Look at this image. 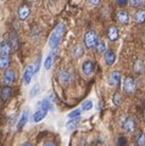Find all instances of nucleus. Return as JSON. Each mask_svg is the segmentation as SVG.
I'll list each match as a JSON object with an SVG mask.
<instances>
[{
    "mask_svg": "<svg viewBox=\"0 0 145 146\" xmlns=\"http://www.w3.org/2000/svg\"><path fill=\"white\" fill-rule=\"evenodd\" d=\"M10 58L9 57H4L0 56V70H7L9 66H10Z\"/></svg>",
    "mask_w": 145,
    "mask_h": 146,
    "instance_id": "23",
    "label": "nucleus"
},
{
    "mask_svg": "<svg viewBox=\"0 0 145 146\" xmlns=\"http://www.w3.org/2000/svg\"><path fill=\"white\" fill-rule=\"evenodd\" d=\"M99 36L96 34L95 31H88L85 32V34L83 36V43H84V46L87 49H93L96 46V44L99 42Z\"/></svg>",
    "mask_w": 145,
    "mask_h": 146,
    "instance_id": "2",
    "label": "nucleus"
},
{
    "mask_svg": "<svg viewBox=\"0 0 145 146\" xmlns=\"http://www.w3.org/2000/svg\"><path fill=\"white\" fill-rule=\"evenodd\" d=\"M79 119H80V117H78V118H74V119H70L69 122H67V124H66V129L69 130V131H72V130H74L76 128L78 127Z\"/></svg>",
    "mask_w": 145,
    "mask_h": 146,
    "instance_id": "21",
    "label": "nucleus"
},
{
    "mask_svg": "<svg viewBox=\"0 0 145 146\" xmlns=\"http://www.w3.org/2000/svg\"><path fill=\"white\" fill-rule=\"evenodd\" d=\"M144 121H145V111H144Z\"/></svg>",
    "mask_w": 145,
    "mask_h": 146,
    "instance_id": "40",
    "label": "nucleus"
},
{
    "mask_svg": "<svg viewBox=\"0 0 145 146\" xmlns=\"http://www.w3.org/2000/svg\"><path fill=\"white\" fill-rule=\"evenodd\" d=\"M15 79H16V73H15V71L11 70V68H7V70H5V73H4V76H3L4 84L11 86L13 84V82H15Z\"/></svg>",
    "mask_w": 145,
    "mask_h": 146,
    "instance_id": "5",
    "label": "nucleus"
},
{
    "mask_svg": "<svg viewBox=\"0 0 145 146\" xmlns=\"http://www.w3.org/2000/svg\"><path fill=\"white\" fill-rule=\"evenodd\" d=\"M43 146H56V144L54 141H45Z\"/></svg>",
    "mask_w": 145,
    "mask_h": 146,
    "instance_id": "36",
    "label": "nucleus"
},
{
    "mask_svg": "<svg viewBox=\"0 0 145 146\" xmlns=\"http://www.w3.org/2000/svg\"><path fill=\"white\" fill-rule=\"evenodd\" d=\"M53 58H54V52H51V54L47 57V60H45V62H44V68H45V70H50V68H51Z\"/></svg>",
    "mask_w": 145,
    "mask_h": 146,
    "instance_id": "25",
    "label": "nucleus"
},
{
    "mask_svg": "<svg viewBox=\"0 0 145 146\" xmlns=\"http://www.w3.org/2000/svg\"><path fill=\"white\" fill-rule=\"evenodd\" d=\"M96 51L99 52V54H105L107 50H106V45H105V43L104 42H101V40H99L98 42V44H96Z\"/></svg>",
    "mask_w": 145,
    "mask_h": 146,
    "instance_id": "24",
    "label": "nucleus"
},
{
    "mask_svg": "<svg viewBox=\"0 0 145 146\" xmlns=\"http://www.w3.org/2000/svg\"><path fill=\"white\" fill-rule=\"evenodd\" d=\"M11 51H12V48H11V45L6 42V40H4V42L0 43V56L9 57L10 56V54H11Z\"/></svg>",
    "mask_w": 145,
    "mask_h": 146,
    "instance_id": "11",
    "label": "nucleus"
},
{
    "mask_svg": "<svg viewBox=\"0 0 145 146\" xmlns=\"http://www.w3.org/2000/svg\"><path fill=\"white\" fill-rule=\"evenodd\" d=\"M72 55H73L74 58H80L84 55V49L82 45H76V46L73 48V50H72Z\"/></svg>",
    "mask_w": 145,
    "mask_h": 146,
    "instance_id": "20",
    "label": "nucleus"
},
{
    "mask_svg": "<svg viewBox=\"0 0 145 146\" xmlns=\"http://www.w3.org/2000/svg\"><path fill=\"white\" fill-rule=\"evenodd\" d=\"M40 63H42V55L39 54V56L37 58V61L33 63V68H34V73H37L39 71V67H40Z\"/></svg>",
    "mask_w": 145,
    "mask_h": 146,
    "instance_id": "31",
    "label": "nucleus"
},
{
    "mask_svg": "<svg viewBox=\"0 0 145 146\" xmlns=\"http://www.w3.org/2000/svg\"><path fill=\"white\" fill-rule=\"evenodd\" d=\"M121 73L118 71H112L110 74L107 76V84L111 86V88H118L121 84Z\"/></svg>",
    "mask_w": 145,
    "mask_h": 146,
    "instance_id": "3",
    "label": "nucleus"
},
{
    "mask_svg": "<svg viewBox=\"0 0 145 146\" xmlns=\"http://www.w3.org/2000/svg\"><path fill=\"white\" fill-rule=\"evenodd\" d=\"M130 146H135V145H130Z\"/></svg>",
    "mask_w": 145,
    "mask_h": 146,
    "instance_id": "41",
    "label": "nucleus"
},
{
    "mask_svg": "<svg viewBox=\"0 0 145 146\" xmlns=\"http://www.w3.org/2000/svg\"><path fill=\"white\" fill-rule=\"evenodd\" d=\"M93 108V101L92 100H85L82 104V110L83 111H89V110Z\"/></svg>",
    "mask_w": 145,
    "mask_h": 146,
    "instance_id": "28",
    "label": "nucleus"
},
{
    "mask_svg": "<svg viewBox=\"0 0 145 146\" xmlns=\"http://www.w3.org/2000/svg\"><path fill=\"white\" fill-rule=\"evenodd\" d=\"M29 1H32V3H34V1H38V0H29Z\"/></svg>",
    "mask_w": 145,
    "mask_h": 146,
    "instance_id": "39",
    "label": "nucleus"
},
{
    "mask_svg": "<svg viewBox=\"0 0 145 146\" xmlns=\"http://www.w3.org/2000/svg\"><path fill=\"white\" fill-rule=\"evenodd\" d=\"M28 118H29V111H28V110H25V111L22 112L21 117H20L19 123H17V129L21 130L22 128H23L27 124V122H28Z\"/></svg>",
    "mask_w": 145,
    "mask_h": 146,
    "instance_id": "16",
    "label": "nucleus"
},
{
    "mask_svg": "<svg viewBox=\"0 0 145 146\" xmlns=\"http://www.w3.org/2000/svg\"><path fill=\"white\" fill-rule=\"evenodd\" d=\"M65 31H66L65 25H63V23H59V25L55 27V29L53 31V33L50 34V36H49L48 44H49V48H50L51 52L55 51L56 48L59 46V44H60L63 34H65Z\"/></svg>",
    "mask_w": 145,
    "mask_h": 146,
    "instance_id": "1",
    "label": "nucleus"
},
{
    "mask_svg": "<svg viewBox=\"0 0 145 146\" xmlns=\"http://www.w3.org/2000/svg\"><path fill=\"white\" fill-rule=\"evenodd\" d=\"M114 104L117 105V106L121 104V95H120V93H116L114 95Z\"/></svg>",
    "mask_w": 145,
    "mask_h": 146,
    "instance_id": "34",
    "label": "nucleus"
},
{
    "mask_svg": "<svg viewBox=\"0 0 145 146\" xmlns=\"http://www.w3.org/2000/svg\"><path fill=\"white\" fill-rule=\"evenodd\" d=\"M21 146H33V145H32V144L29 143V141H26V143H23Z\"/></svg>",
    "mask_w": 145,
    "mask_h": 146,
    "instance_id": "38",
    "label": "nucleus"
},
{
    "mask_svg": "<svg viewBox=\"0 0 145 146\" xmlns=\"http://www.w3.org/2000/svg\"><path fill=\"white\" fill-rule=\"evenodd\" d=\"M47 113H48L47 110H44V108H42V107H39V108H38V111L33 115V118H32V119H33V122L38 123V122L43 121L44 118L47 117Z\"/></svg>",
    "mask_w": 145,
    "mask_h": 146,
    "instance_id": "17",
    "label": "nucleus"
},
{
    "mask_svg": "<svg viewBox=\"0 0 145 146\" xmlns=\"http://www.w3.org/2000/svg\"><path fill=\"white\" fill-rule=\"evenodd\" d=\"M9 44L11 45L12 50H17L20 46V39H19V35H17L15 32H11L10 34H9Z\"/></svg>",
    "mask_w": 145,
    "mask_h": 146,
    "instance_id": "13",
    "label": "nucleus"
},
{
    "mask_svg": "<svg viewBox=\"0 0 145 146\" xmlns=\"http://www.w3.org/2000/svg\"><path fill=\"white\" fill-rule=\"evenodd\" d=\"M59 79H60L62 85H69L72 80V76L67 70H61L59 72Z\"/></svg>",
    "mask_w": 145,
    "mask_h": 146,
    "instance_id": "10",
    "label": "nucleus"
},
{
    "mask_svg": "<svg viewBox=\"0 0 145 146\" xmlns=\"http://www.w3.org/2000/svg\"><path fill=\"white\" fill-rule=\"evenodd\" d=\"M39 91H40V85H38V84H35L33 88H32V90H31V98H34L37 94H39Z\"/></svg>",
    "mask_w": 145,
    "mask_h": 146,
    "instance_id": "33",
    "label": "nucleus"
},
{
    "mask_svg": "<svg viewBox=\"0 0 145 146\" xmlns=\"http://www.w3.org/2000/svg\"><path fill=\"white\" fill-rule=\"evenodd\" d=\"M80 112H82V110H73L72 112L69 113V119H74V118H78L80 117Z\"/></svg>",
    "mask_w": 145,
    "mask_h": 146,
    "instance_id": "29",
    "label": "nucleus"
},
{
    "mask_svg": "<svg viewBox=\"0 0 145 146\" xmlns=\"http://www.w3.org/2000/svg\"><path fill=\"white\" fill-rule=\"evenodd\" d=\"M123 90L126 94H132L135 90V82L132 77H126L123 80Z\"/></svg>",
    "mask_w": 145,
    "mask_h": 146,
    "instance_id": "7",
    "label": "nucleus"
},
{
    "mask_svg": "<svg viewBox=\"0 0 145 146\" xmlns=\"http://www.w3.org/2000/svg\"><path fill=\"white\" fill-rule=\"evenodd\" d=\"M120 36V32H118V28L115 26H111L110 28L107 29V38L110 42H116Z\"/></svg>",
    "mask_w": 145,
    "mask_h": 146,
    "instance_id": "15",
    "label": "nucleus"
},
{
    "mask_svg": "<svg viewBox=\"0 0 145 146\" xmlns=\"http://www.w3.org/2000/svg\"><path fill=\"white\" fill-rule=\"evenodd\" d=\"M80 68H82L83 76L89 77V76H92V74H93V72H94V68H95V67H94V63L90 61V60H85V61L82 63Z\"/></svg>",
    "mask_w": 145,
    "mask_h": 146,
    "instance_id": "9",
    "label": "nucleus"
},
{
    "mask_svg": "<svg viewBox=\"0 0 145 146\" xmlns=\"http://www.w3.org/2000/svg\"><path fill=\"white\" fill-rule=\"evenodd\" d=\"M127 3H128V0H117V4H118V5H121V6L126 5Z\"/></svg>",
    "mask_w": 145,
    "mask_h": 146,
    "instance_id": "37",
    "label": "nucleus"
},
{
    "mask_svg": "<svg viewBox=\"0 0 145 146\" xmlns=\"http://www.w3.org/2000/svg\"><path fill=\"white\" fill-rule=\"evenodd\" d=\"M122 128H123V130L127 131V133H133L135 130V128H137V122H135L134 117L132 116L127 117L123 121V123H122Z\"/></svg>",
    "mask_w": 145,
    "mask_h": 146,
    "instance_id": "4",
    "label": "nucleus"
},
{
    "mask_svg": "<svg viewBox=\"0 0 145 146\" xmlns=\"http://www.w3.org/2000/svg\"><path fill=\"white\" fill-rule=\"evenodd\" d=\"M116 20H117V22H118L120 25L127 26V25H129V22H130V16H129V13L127 11L120 10L118 12L116 13Z\"/></svg>",
    "mask_w": 145,
    "mask_h": 146,
    "instance_id": "6",
    "label": "nucleus"
},
{
    "mask_svg": "<svg viewBox=\"0 0 145 146\" xmlns=\"http://www.w3.org/2000/svg\"><path fill=\"white\" fill-rule=\"evenodd\" d=\"M135 141H137V145L138 146H145V134L144 133H140L137 138H135Z\"/></svg>",
    "mask_w": 145,
    "mask_h": 146,
    "instance_id": "27",
    "label": "nucleus"
},
{
    "mask_svg": "<svg viewBox=\"0 0 145 146\" xmlns=\"http://www.w3.org/2000/svg\"><path fill=\"white\" fill-rule=\"evenodd\" d=\"M33 76H34L33 65H29V66L25 70V72H23V83H25L26 85H28V84L31 83L32 78H33Z\"/></svg>",
    "mask_w": 145,
    "mask_h": 146,
    "instance_id": "12",
    "label": "nucleus"
},
{
    "mask_svg": "<svg viewBox=\"0 0 145 146\" xmlns=\"http://www.w3.org/2000/svg\"><path fill=\"white\" fill-rule=\"evenodd\" d=\"M31 15V7L27 5V4H22V5L19 7V11H17V16L21 21H26L27 18Z\"/></svg>",
    "mask_w": 145,
    "mask_h": 146,
    "instance_id": "8",
    "label": "nucleus"
},
{
    "mask_svg": "<svg viewBox=\"0 0 145 146\" xmlns=\"http://www.w3.org/2000/svg\"><path fill=\"white\" fill-rule=\"evenodd\" d=\"M134 20L137 23H144L145 22V9H139L134 13Z\"/></svg>",
    "mask_w": 145,
    "mask_h": 146,
    "instance_id": "19",
    "label": "nucleus"
},
{
    "mask_svg": "<svg viewBox=\"0 0 145 146\" xmlns=\"http://www.w3.org/2000/svg\"><path fill=\"white\" fill-rule=\"evenodd\" d=\"M38 106L44 108V110H47V111H49V110L51 111V110H53V104L49 101V99H44V100H42V101H39Z\"/></svg>",
    "mask_w": 145,
    "mask_h": 146,
    "instance_id": "22",
    "label": "nucleus"
},
{
    "mask_svg": "<svg viewBox=\"0 0 145 146\" xmlns=\"http://www.w3.org/2000/svg\"><path fill=\"white\" fill-rule=\"evenodd\" d=\"M128 4L132 7L137 9V7H140L143 5V0H128Z\"/></svg>",
    "mask_w": 145,
    "mask_h": 146,
    "instance_id": "30",
    "label": "nucleus"
},
{
    "mask_svg": "<svg viewBox=\"0 0 145 146\" xmlns=\"http://www.w3.org/2000/svg\"><path fill=\"white\" fill-rule=\"evenodd\" d=\"M11 93H12V89L9 85L3 86V88L0 89V99H1V101L6 102L7 100L11 98Z\"/></svg>",
    "mask_w": 145,
    "mask_h": 146,
    "instance_id": "14",
    "label": "nucleus"
},
{
    "mask_svg": "<svg viewBox=\"0 0 145 146\" xmlns=\"http://www.w3.org/2000/svg\"><path fill=\"white\" fill-rule=\"evenodd\" d=\"M144 70V62L142 60H137L134 63V71L137 73H142Z\"/></svg>",
    "mask_w": 145,
    "mask_h": 146,
    "instance_id": "26",
    "label": "nucleus"
},
{
    "mask_svg": "<svg viewBox=\"0 0 145 146\" xmlns=\"http://www.w3.org/2000/svg\"><path fill=\"white\" fill-rule=\"evenodd\" d=\"M104 58H105V63L107 66H112L116 61V54L111 51V50H107L105 55H104Z\"/></svg>",
    "mask_w": 145,
    "mask_h": 146,
    "instance_id": "18",
    "label": "nucleus"
},
{
    "mask_svg": "<svg viewBox=\"0 0 145 146\" xmlns=\"http://www.w3.org/2000/svg\"><path fill=\"white\" fill-rule=\"evenodd\" d=\"M100 1H101V0H89V4H90V5H93V6H95V5H98Z\"/></svg>",
    "mask_w": 145,
    "mask_h": 146,
    "instance_id": "35",
    "label": "nucleus"
},
{
    "mask_svg": "<svg viewBox=\"0 0 145 146\" xmlns=\"http://www.w3.org/2000/svg\"><path fill=\"white\" fill-rule=\"evenodd\" d=\"M127 144H128V140L126 136H120L117 139V146H127Z\"/></svg>",
    "mask_w": 145,
    "mask_h": 146,
    "instance_id": "32",
    "label": "nucleus"
}]
</instances>
